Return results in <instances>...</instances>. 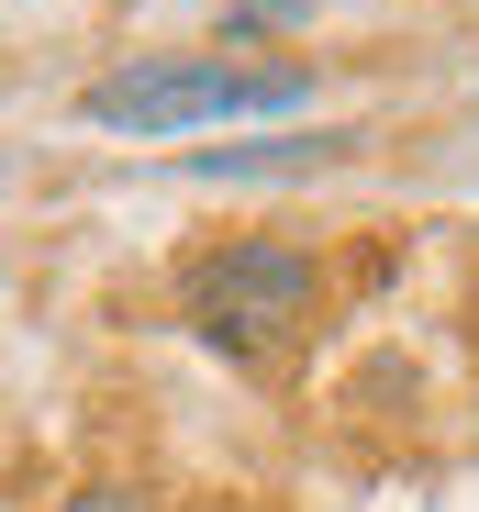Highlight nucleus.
Here are the masks:
<instances>
[{
	"label": "nucleus",
	"mask_w": 479,
	"mask_h": 512,
	"mask_svg": "<svg viewBox=\"0 0 479 512\" xmlns=\"http://www.w3.org/2000/svg\"><path fill=\"white\" fill-rule=\"evenodd\" d=\"M312 67L290 56H134L78 90L101 134H190V123H246V112H301Z\"/></svg>",
	"instance_id": "obj_2"
},
{
	"label": "nucleus",
	"mask_w": 479,
	"mask_h": 512,
	"mask_svg": "<svg viewBox=\"0 0 479 512\" xmlns=\"http://www.w3.org/2000/svg\"><path fill=\"white\" fill-rule=\"evenodd\" d=\"M301 12H312V0H234V12H223V34L246 45V34H268V23H301Z\"/></svg>",
	"instance_id": "obj_5"
},
{
	"label": "nucleus",
	"mask_w": 479,
	"mask_h": 512,
	"mask_svg": "<svg viewBox=\"0 0 479 512\" xmlns=\"http://www.w3.org/2000/svg\"><path fill=\"white\" fill-rule=\"evenodd\" d=\"M179 312L201 346H223L234 368H279V346H301L312 312H324V256L290 234H234L201 245L179 268Z\"/></svg>",
	"instance_id": "obj_1"
},
{
	"label": "nucleus",
	"mask_w": 479,
	"mask_h": 512,
	"mask_svg": "<svg viewBox=\"0 0 479 512\" xmlns=\"http://www.w3.org/2000/svg\"><path fill=\"white\" fill-rule=\"evenodd\" d=\"M346 134H279V145H201L190 179H312V167H335Z\"/></svg>",
	"instance_id": "obj_3"
},
{
	"label": "nucleus",
	"mask_w": 479,
	"mask_h": 512,
	"mask_svg": "<svg viewBox=\"0 0 479 512\" xmlns=\"http://www.w3.org/2000/svg\"><path fill=\"white\" fill-rule=\"evenodd\" d=\"M56 512H156V501H145L134 479H90V490H67Z\"/></svg>",
	"instance_id": "obj_4"
}]
</instances>
